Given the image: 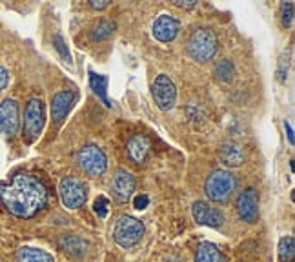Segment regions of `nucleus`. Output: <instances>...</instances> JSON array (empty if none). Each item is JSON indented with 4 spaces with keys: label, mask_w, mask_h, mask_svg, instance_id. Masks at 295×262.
Masks as SVG:
<instances>
[{
    "label": "nucleus",
    "mask_w": 295,
    "mask_h": 262,
    "mask_svg": "<svg viewBox=\"0 0 295 262\" xmlns=\"http://www.w3.org/2000/svg\"><path fill=\"white\" fill-rule=\"evenodd\" d=\"M179 33V22L170 15H160L151 26V35L159 42H172Z\"/></svg>",
    "instance_id": "ddd939ff"
},
{
    "label": "nucleus",
    "mask_w": 295,
    "mask_h": 262,
    "mask_svg": "<svg viewBox=\"0 0 295 262\" xmlns=\"http://www.w3.org/2000/svg\"><path fill=\"white\" fill-rule=\"evenodd\" d=\"M195 262H223L219 249L212 242H202L195 253Z\"/></svg>",
    "instance_id": "6ab92c4d"
},
{
    "label": "nucleus",
    "mask_w": 295,
    "mask_h": 262,
    "mask_svg": "<svg viewBox=\"0 0 295 262\" xmlns=\"http://www.w3.org/2000/svg\"><path fill=\"white\" fill-rule=\"evenodd\" d=\"M44 127V104L40 99H31L24 111V139L31 144L38 139Z\"/></svg>",
    "instance_id": "423d86ee"
},
{
    "label": "nucleus",
    "mask_w": 295,
    "mask_h": 262,
    "mask_svg": "<svg viewBox=\"0 0 295 262\" xmlns=\"http://www.w3.org/2000/svg\"><path fill=\"white\" fill-rule=\"evenodd\" d=\"M133 191H135L133 175L124 171V169H118L113 175V179H111V193H113V197L118 202H128L133 197Z\"/></svg>",
    "instance_id": "f8f14e48"
},
{
    "label": "nucleus",
    "mask_w": 295,
    "mask_h": 262,
    "mask_svg": "<svg viewBox=\"0 0 295 262\" xmlns=\"http://www.w3.org/2000/svg\"><path fill=\"white\" fill-rule=\"evenodd\" d=\"M73 100H75V93L71 91H60L53 97L51 100V115H53L55 124H60L64 120V117L68 115L69 108H71Z\"/></svg>",
    "instance_id": "2eb2a0df"
},
{
    "label": "nucleus",
    "mask_w": 295,
    "mask_h": 262,
    "mask_svg": "<svg viewBox=\"0 0 295 262\" xmlns=\"http://www.w3.org/2000/svg\"><path fill=\"white\" fill-rule=\"evenodd\" d=\"M237 215L244 222H255L259 217V202H257V193L254 188L244 190L239 199H237Z\"/></svg>",
    "instance_id": "9b49d317"
},
{
    "label": "nucleus",
    "mask_w": 295,
    "mask_h": 262,
    "mask_svg": "<svg viewBox=\"0 0 295 262\" xmlns=\"http://www.w3.org/2000/svg\"><path fill=\"white\" fill-rule=\"evenodd\" d=\"M90 6L95 9H106L109 6V0H90Z\"/></svg>",
    "instance_id": "c85d7f7f"
},
{
    "label": "nucleus",
    "mask_w": 295,
    "mask_h": 262,
    "mask_svg": "<svg viewBox=\"0 0 295 262\" xmlns=\"http://www.w3.org/2000/svg\"><path fill=\"white\" fill-rule=\"evenodd\" d=\"M284 129H286V133H288V140H290V144H293V129H291V126L288 122H284Z\"/></svg>",
    "instance_id": "7c9ffc66"
},
{
    "label": "nucleus",
    "mask_w": 295,
    "mask_h": 262,
    "mask_svg": "<svg viewBox=\"0 0 295 262\" xmlns=\"http://www.w3.org/2000/svg\"><path fill=\"white\" fill-rule=\"evenodd\" d=\"M144 237V224L139 219L124 215L117 221L113 228V239L120 248H133Z\"/></svg>",
    "instance_id": "20e7f679"
},
{
    "label": "nucleus",
    "mask_w": 295,
    "mask_h": 262,
    "mask_svg": "<svg viewBox=\"0 0 295 262\" xmlns=\"http://www.w3.org/2000/svg\"><path fill=\"white\" fill-rule=\"evenodd\" d=\"M53 44H55V48H57V51L60 53V57H62V59L66 60V62H71V55H69L68 48H66V42H64L62 36H60V35H55Z\"/></svg>",
    "instance_id": "a878e982"
},
{
    "label": "nucleus",
    "mask_w": 295,
    "mask_h": 262,
    "mask_svg": "<svg viewBox=\"0 0 295 262\" xmlns=\"http://www.w3.org/2000/svg\"><path fill=\"white\" fill-rule=\"evenodd\" d=\"M60 200L68 209H77L86 202V188L75 177H64L59 186Z\"/></svg>",
    "instance_id": "0eeeda50"
},
{
    "label": "nucleus",
    "mask_w": 295,
    "mask_h": 262,
    "mask_svg": "<svg viewBox=\"0 0 295 262\" xmlns=\"http://www.w3.org/2000/svg\"><path fill=\"white\" fill-rule=\"evenodd\" d=\"M293 257H295L293 237H282L279 240V258H281V262H291Z\"/></svg>",
    "instance_id": "4be33fe9"
},
{
    "label": "nucleus",
    "mask_w": 295,
    "mask_h": 262,
    "mask_svg": "<svg viewBox=\"0 0 295 262\" xmlns=\"http://www.w3.org/2000/svg\"><path fill=\"white\" fill-rule=\"evenodd\" d=\"M215 75L221 82H232L233 75H235V69H233V64L228 59L219 60L217 66H215Z\"/></svg>",
    "instance_id": "5701e85b"
},
{
    "label": "nucleus",
    "mask_w": 295,
    "mask_h": 262,
    "mask_svg": "<svg viewBox=\"0 0 295 262\" xmlns=\"http://www.w3.org/2000/svg\"><path fill=\"white\" fill-rule=\"evenodd\" d=\"M59 244H60V248H62L64 251H68V253L73 255V257H82V255L86 253V249H88L86 240H82L80 237H77V235L62 237Z\"/></svg>",
    "instance_id": "a211bd4d"
},
{
    "label": "nucleus",
    "mask_w": 295,
    "mask_h": 262,
    "mask_svg": "<svg viewBox=\"0 0 295 262\" xmlns=\"http://www.w3.org/2000/svg\"><path fill=\"white\" fill-rule=\"evenodd\" d=\"M8 78H9V75H8V69L6 68H2L0 66V91L4 90L6 86H8Z\"/></svg>",
    "instance_id": "cd10ccee"
},
{
    "label": "nucleus",
    "mask_w": 295,
    "mask_h": 262,
    "mask_svg": "<svg viewBox=\"0 0 295 262\" xmlns=\"http://www.w3.org/2000/svg\"><path fill=\"white\" fill-rule=\"evenodd\" d=\"M17 260L18 262H55L48 251L38 248H29L24 246L17 251Z\"/></svg>",
    "instance_id": "f3484780"
},
{
    "label": "nucleus",
    "mask_w": 295,
    "mask_h": 262,
    "mask_svg": "<svg viewBox=\"0 0 295 262\" xmlns=\"http://www.w3.org/2000/svg\"><path fill=\"white\" fill-rule=\"evenodd\" d=\"M150 148H151V142L148 137L146 135H133L126 144L128 157L132 158L135 164H141V162H144L148 153H150Z\"/></svg>",
    "instance_id": "4468645a"
},
{
    "label": "nucleus",
    "mask_w": 295,
    "mask_h": 262,
    "mask_svg": "<svg viewBox=\"0 0 295 262\" xmlns=\"http://www.w3.org/2000/svg\"><path fill=\"white\" fill-rule=\"evenodd\" d=\"M0 200L15 217L29 219L46 206L48 190L40 179L27 173H18L9 184L0 186Z\"/></svg>",
    "instance_id": "f257e3e1"
},
{
    "label": "nucleus",
    "mask_w": 295,
    "mask_h": 262,
    "mask_svg": "<svg viewBox=\"0 0 295 262\" xmlns=\"http://www.w3.org/2000/svg\"><path fill=\"white\" fill-rule=\"evenodd\" d=\"M235 177L228 169H215L208 175L204 182V191L206 197L209 200L219 204H224L232 199L233 191H235Z\"/></svg>",
    "instance_id": "7ed1b4c3"
},
{
    "label": "nucleus",
    "mask_w": 295,
    "mask_h": 262,
    "mask_svg": "<svg viewBox=\"0 0 295 262\" xmlns=\"http://www.w3.org/2000/svg\"><path fill=\"white\" fill-rule=\"evenodd\" d=\"M281 20L284 27H290L293 24V2H282L281 4Z\"/></svg>",
    "instance_id": "b1692460"
},
{
    "label": "nucleus",
    "mask_w": 295,
    "mask_h": 262,
    "mask_svg": "<svg viewBox=\"0 0 295 262\" xmlns=\"http://www.w3.org/2000/svg\"><path fill=\"white\" fill-rule=\"evenodd\" d=\"M173 4L179 6V8H193L197 4V0H175Z\"/></svg>",
    "instance_id": "c756f323"
},
{
    "label": "nucleus",
    "mask_w": 295,
    "mask_h": 262,
    "mask_svg": "<svg viewBox=\"0 0 295 262\" xmlns=\"http://www.w3.org/2000/svg\"><path fill=\"white\" fill-rule=\"evenodd\" d=\"M191 215L195 219L197 224L200 226H209V228H221L224 222L223 211L212 204L204 202V200H197L191 206Z\"/></svg>",
    "instance_id": "1a4fd4ad"
},
{
    "label": "nucleus",
    "mask_w": 295,
    "mask_h": 262,
    "mask_svg": "<svg viewBox=\"0 0 295 262\" xmlns=\"http://www.w3.org/2000/svg\"><path fill=\"white\" fill-rule=\"evenodd\" d=\"M90 84H91V90L97 93V97L102 99V102L109 108L111 102H109L108 95H106V91H108V77H104V75H97V73L90 71Z\"/></svg>",
    "instance_id": "aec40b11"
},
{
    "label": "nucleus",
    "mask_w": 295,
    "mask_h": 262,
    "mask_svg": "<svg viewBox=\"0 0 295 262\" xmlns=\"http://www.w3.org/2000/svg\"><path fill=\"white\" fill-rule=\"evenodd\" d=\"M153 99L155 104L162 111H170L177 102V88L168 75H159L153 82Z\"/></svg>",
    "instance_id": "6e6552de"
},
{
    "label": "nucleus",
    "mask_w": 295,
    "mask_h": 262,
    "mask_svg": "<svg viewBox=\"0 0 295 262\" xmlns=\"http://www.w3.org/2000/svg\"><path fill=\"white\" fill-rule=\"evenodd\" d=\"M219 158L221 162L228 167H237L244 162V153H242L241 146H237L235 142H226L223 144L221 151H219Z\"/></svg>",
    "instance_id": "dca6fc26"
},
{
    "label": "nucleus",
    "mask_w": 295,
    "mask_h": 262,
    "mask_svg": "<svg viewBox=\"0 0 295 262\" xmlns=\"http://www.w3.org/2000/svg\"><path fill=\"white\" fill-rule=\"evenodd\" d=\"M93 211L97 213V217H100V219H106L108 217V211H109V200H108V197H97V200H95V204H93Z\"/></svg>",
    "instance_id": "393cba45"
},
{
    "label": "nucleus",
    "mask_w": 295,
    "mask_h": 262,
    "mask_svg": "<svg viewBox=\"0 0 295 262\" xmlns=\"http://www.w3.org/2000/svg\"><path fill=\"white\" fill-rule=\"evenodd\" d=\"M148 204H150L148 195H139V197H135V200H133V206H135L137 209H144Z\"/></svg>",
    "instance_id": "bb28decb"
},
{
    "label": "nucleus",
    "mask_w": 295,
    "mask_h": 262,
    "mask_svg": "<svg viewBox=\"0 0 295 262\" xmlns=\"http://www.w3.org/2000/svg\"><path fill=\"white\" fill-rule=\"evenodd\" d=\"M77 166L88 177H100L108 167V158L99 146L88 144L77 153Z\"/></svg>",
    "instance_id": "39448f33"
},
{
    "label": "nucleus",
    "mask_w": 295,
    "mask_h": 262,
    "mask_svg": "<svg viewBox=\"0 0 295 262\" xmlns=\"http://www.w3.org/2000/svg\"><path fill=\"white\" fill-rule=\"evenodd\" d=\"M20 126V118H18V104L17 100L6 99L0 104V133L6 135H15Z\"/></svg>",
    "instance_id": "9d476101"
},
{
    "label": "nucleus",
    "mask_w": 295,
    "mask_h": 262,
    "mask_svg": "<svg viewBox=\"0 0 295 262\" xmlns=\"http://www.w3.org/2000/svg\"><path fill=\"white\" fill-rule=\"evenodd\" d=\"M115 27L117 26H115V22H111V20H100V22L91 29L90 38L91 40H104V38H108V36L115 31Z\"/></svg>",
    "instance_id": "412c9836"
},
{
    "label": "nucleus",
    "mask_w": 295,
    "mask_h": 262,
    "mask_svg": "<svg viewBox=\"0 0 295 262\" xmlns=\"http://www.w3.org/2000/svg\"><path fill=\"white\" fill-rule=\"evenodd\" d=\"M186 50H188V55L193 60H199V62L212 60L217 55V50H219L217 35L212 29H208V27H199L197 31L191 33Z\"/></svg>",
    "instance_id": "f03ea898"
}]
</instances>
